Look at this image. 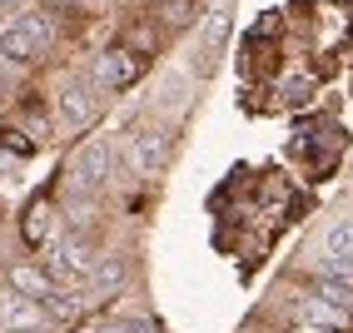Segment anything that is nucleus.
Masks as SVG:
<instances>
[{
    "instance_id": "f257e3e1",
    "label": "nucleus",
    "mask_w": 353,
    "mask_h": 333,
    "mask_svg": "<svg viewBox=\"0 0 353 333\" xmlns=\"http://www.w3.org/2000/svg\"><path fill=\"white\" fill-rule=\"evenodd\" d=\"M50 15L40 10H26L20 20H10L0 30V65H35L45 50H50Z\"/></svg>"
},
{
    "instance_id": "f03ea898",
    "label": "nucleus",
    "mask_w": 353,
    "mask_h": 333,
    "mask_svg": "<svg viewBox=\"0 0 353 333\" xmlns=\"http://www.w3.org/2000/svg\"><path fill=\"white\" fill-rule=\"evenodd\" d=\"M50 279L55 283H85L95 274V244L85 239V234H65V239L50 249Z\"/></svg>"
},
{
    "instance_id": "7ed1b4c3",
    "label": "nucleus",
    "mask_w": 353,
    "mask_h": 333,
    "mask_svg": "<svg viewBox=\"0 0 353 333\" xmlns=\"http://www.w3.org/2000/svg\"><path fill=\"white\" fill-rule=\"evenodd\" d=\"M95 80H100V90H130L139 80V55L130 45H110L95 60Z\"/></svg>"
},
{
    "instance_id": "20e7f679",
    "label": "nucleus",
    "mask_w": 353,
    "mask_h": 333,
    "mask_svg": "<svg viewBox=\"0 0 353 333\" xmlns=\"http://www.w3.org/2000/svg\"><path fill=\"white\" fill-rule=\"evenodd\" d=\"M90 120H95V94H90L85 85H65L60 100H55V125L65 134H80Z\"/></svg>"
},
{
    "instance_id": "39448f33",
    "label": "nucleus",
    "mask_w": 353,
    "mask_h": 333,
    "mask_svg": "<svg viewBox=\"0 0 353 333\" xmlns=\"http://www.w3.org/2000/svg\"><path fill=\"white\" fill-rule=\"evenodd\" d=\"M125 154H130V164L139 174H159L164 164H170V139H164L159 130H134Z\"/></svg>"
},
{
    "instance_id": "423d86ee",
    "label": "nucleus",
    "mask_w": 353,
    "mask_h": 333,
    "mask_svg": "<svg viewBox=\"0 0 353 333\" xmlns=\"http://www.w3.org/2000/svg\"><path fill=\"white\" fill-rule=\"evenodd\" d=\"M75 179L85 184V189H105L110 179H114V150L105 145H85L80 150V159H75Z\"/></svg>"
},
{
    "instance_id": "0eeeda50",
    "label": "nucleus",
    "mask_w": 353,
    "mask_h": 333,
    "mask_svg": "<svg viewBox=\"0 0 353 333\" xmlns=\"http://www.w3.org/2000/svg\"><path fill=\"white\" fill-rule=\"evenodd\" d=\"M10 289L20 294V299H30V303H45L60 283L50 279V269H40V264H20V269H10Z\"/></svg>"
},
{
    "instance_id": "6e6552de",
    "label": "nucleus",
    "mask_w": 353,
    "mask_h": 333,
    "mask_svg": "<svg viewBox=\"0 0 353 333\" xmlns=\"http://www.w3.org/2000/svg\"><path fill=\"white\" fill-rule=\"evenodd\" d=\"M323 259H328V264H339V269L353 264V219H343V224H334L323 234Z\"/></svg>"
},
{
    "instance_id": "1a4fd4ad",
    "label": "nucleus",
    "mask_w": 353,
    "mask_h": 333,
    "mask_svg": "<svg viewBox=\"0 0 353 333\" xmlns=\"http://www.w3.org/2000/svg\"><path fill=\"white\" fill-rule=\"evenodd\" d=\"M164 26H194L199 20V0H159Z\"/></svg>"
},
{
    "instance_id": "9d476101",
    "label": "nucleus",
    "mask_w": 353,
    "mask_h": 333,
    "mask_svg": "<svg viewBox=\"0 0 353 333\" xmlns=\"http://www.w3.org/2000/svg\"><path fill=\"white\" fill-rule=\"evenodd\" d=\"M323 299L334 303V308H353V289L343 279H323Z\"/></svg>"
},
{
    "instance_id": "9b49d317",
    "label": "nucleus",
    "mask_w": 353,
    "mask_h": 333,
    "mask_svg": "<svg viewBox=\"0 0 353 333\" xmlns=\"http://www.w3.org/2000/svg\"><path fill=\"white\" fill-rule=\"evenodd\" d=\"M100 333H145L139 323H110V328H100Z\"/></svg>"
},
{
    "instance_id": "f8f14e48",
    "label": "nucleus",
    "mask_w": 353,
    "mask_h": 333,
    "mask_svg": "<svg viewBox=\"0 0 353 333\" xmlns=\"http://www.w3.org/2000/svg\"><path fill=\"white\" fill-rule=\"evenodd\" d=\"M10 333H40V328H10Z\"/></svg>"
}]
</instances>
